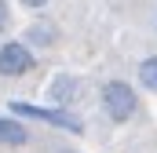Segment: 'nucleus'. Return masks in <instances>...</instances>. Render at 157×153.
<instances>
[{
    "mask_svg": "<svg viewBox=\"0 0 157 153\" xmlns=\"http://www.w3.org/2000/svg\"><path fill=\"white\" fill-rule=\"evenodd\" d=\"M80 91H84V88H80V80L73 73H59L51 84H48V102L59 106V110H70V106L80 99Z\"/></svg>",
    "mask_w": 157,
    "mask_h": 153,
    "instance_id": "20e7f679",
    "label": "nucleus"
},
{
    "mask_svg": "<svg viewBox=\"0 0 157 153\" xmlns=\"http://www.w3.org/2000/svg\"><path fill=\"white\" fill-rule=\"evenodd\" d=\"M55 153H77V150H55Z\"/></svg>",
    "mask_w": 157,
    "mask_h": 153,
    "instance_id": "9d476101",
    "label": "nucleus"
},
{
    "mask_svg": "<svg viewBox=\"0 0 157 153\" xmlns=\"http://www.w3.org/2000/svg\"><path fill=\"white\" fill-rule=\"evenodd\" d=\"M11 26V7H7V0H0V33Z\"/></svg>",
    "mask_w": 157,
    "mask_h": 153,
    "instance_id": "6e6552de",
    "label": "nucleus"
},
{
    "mask_svg": "<svg viewBox=\"0 0 157 153\" xmlns=\"http://www.w3.org/2000/svg\"><path fill=\"white\" fill-rule=\"evenodd\" d=\"M18 4H22V7H29V11H37V7H48L51 0H18Z\"/></svg>",
    "mask_w": 157,
    "mask_h": 153,
    "instance_id": "1a4fd4ad",
    "label": "nucleus"
},
{
    "mask_svg": "<svg viewBox=\"0 0 157 153\" xmlns=\"http://www.w3.org/2000/svg\"><path fill=\"white\" fill-rule=\"evenodd\" d=\"M55 37H59V33H55V22H48V18H37V22L26 29V44H29V47H51Z\"/></svg>",
    "mask_w": 157,
    "mask_h": 153,
    "instance_id": "423d86ee",
    "label": "nucleus"
},
{
    "mask_svg": "<svg viewBox=\"0 0 157 153\" xmlns=\"http://www.w3.org/2000/svg\"><path fill=\"white\" fill-rule=\"evenodd\" d=\"M7 110H11V117L40 120V124H51V128H59V131H73V135H80V131H84V120H77L70 110H59V106H33V102L11 99V102H7Z\"/></svg>",
    "mask_w": 157,
    "mask_h": 153,
    "instance_id": "f03ea898",
    "label": "nucleus"
},
{
    "mask_svg": "<svg viewBox=\"0 0 157 153\" xmlns=\"http://www.w3.org/2000/svg\"><path fill=\"white\" fill-rule=\"evenodd\" d=\"M33 66H37V55H33V47H29L26 40H7V44H0V76L18 80V76L29 73Z\"/></svg>",
    "mask_w": 157,
    "mask_h": 153,
    "instance_id": "7ed1b4c3",
    "label": "nucleus"
},
{
    "mask_svg": "<svg viewBox=\"0 0 157 153\" xmlns=\"http://www.w3.org/2000/svg\"><path fill=\"white\" fill-rule=\"evenodd\" d=\"M139 80H143L146 91H154V95H157V55H150V58L139 62Z\"/></svg>",
    "mask_w": 157,
    "mask_h": 153,
    "instance_id": "0eeeda50",
    "label": "nucleus"
},
{
    "mask_svg": "<svg viewBox=\"0 0 157 153\" xmlns=\"http://www.w3.org/2000/svg\"><path fill=\"white\" fill-rule=\"evenodd\" d=\"M99 102H102V113L110 117L113 124H124V120H132L139 113V95L124 80H106L102 91H99Z\"/></svg>",
    "mask_w": 157,
    "mask_h": 153,
    "instance_id": "f257e3e1",
    "label": "nucleus"
},
{
    "mask_svg": "<svg viewBox=\"0 0 157 153\" xmlns=\"http://www.w3.org/2000/svg\"><path fill=\"white\" fill-rule=\"evenodd\" d=\"M29 142V128L18 117H0V146H26Z\"/></svg>",
    "mask_w": 157,
    "mask_h": 153,
    "instance_id": "39448f33",
    "label": "nucleus"
}]
</instances>
